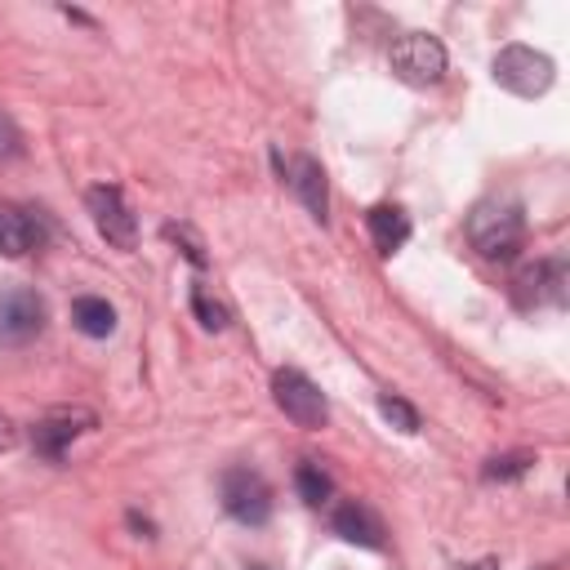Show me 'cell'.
I'll return each mask as SVG.
<instances>
[{
	"mask_svg": "<svg viewBox=\"0 0 570 570\" xmlns=\"http://www.w3.org/2000/svg\"><path fill=\"white\" fill-rule=\"evenodd\" d=\"M468 245L485 263H508L525 245V214L512 196H490L468 214Z\"/></svg>",
	"mask_w": 570,
	"mask_h": 570,
	"instance_id": "obj_1",
	"label": "cell"
},
{
	"mask_svg": "<svg viewBox=\"0 0 570 570\" xmlns=\"http://www.w3.org/2000/svg\"><path fill=\"white\" fill-rule=\"evenodd\" d=\"M490 71H494V85L508 89V94H517V98H543L552 89V80H557L552 58L539 53V49H530V45H503L494 53V67Z\"/></svg>",
	"mask_w": 570,
	"mask_h": 570,
	"instance_id": "obj_2",
	"label": "cell"
},
{
	"mask_svg": "<svg viewBox=\"0 0 570 570\" xmlns=\"http://www.w3.org/2000/svg\"><path fill=\"white\" fill-rule=\"evenodd\" d=\"M387 67H392V76L401 85L428 89V85H436L445 76V45L436 36H428V31H405V36L392 40Z\"/></svg>",
	"mask_w": 570,
	"mask_h": 570,
	"instance_id": "obj_3",
	"label": "cell"
},
{
	"mask_svg": "<svg viewBox=\"0 0 570 570\" xmlns=\"http://www.w3.org/2000/svg\"><path fill=\"white\" fill-rule=\"evenodd\" d=\"M272 401H276V410L289 419V423H298V428H325V419H330V401H325V392L303 374V370H294V365H285V370H276L272 374Z\"/></svg>",
	"mask_w": 570,
	"mask_h": 570,
	"instance_id": "obj_4",
	"label": "cell"
},
{
	"mask_svg": "<svg viewBox=\"0 0 570 570\" xmlns=\"http://www.w3.org/2000/svg\"><path fill=\"white\" fill-rule=\"evenodd\" d=\"M218 499H223V512L240 525H267L272 517V485L254 468H227L218 476Z\"/></svg>",
	"mask_w": 570,
	"mask_h": 570,
	"instance_id": "obj_5",
	"label": "cell"
},
{
	"mask_svg": "<svg viewBox=\"0 0 570 570\" xmlns=\"http://www.w3.org/2000/svg\"><path fill=\"white\" fill-rule=\"evenodd\" d=\"M98 428V414L89 405H53L45 419H36L31 428V450L45 459V463H62L67 459V445L85 432Z\"/></svg>",
	"mask_w": 570,
	"mask_h": 570,
	"instance_id": "obj_6",
	"label": "cell"
},
{
	"mask_svg": "<svg viewBox=\"0 0 570 570\" xmlns=\"http://www.w3.org/2000/svg\"><path fill=\"white\" fill-rule=\"evenodd\" d=\"M566 285H570L566 263L561 258H539V263H525L512 276V298L525 312H534V307H566Z\"/></svg>",
	"mask_w": 570,
	"mask_h": 570,
	"instance_id": "obj_7",
	"label": "cell"
},
{
	"mask_svg": "<svg viewBox=\"0 0 570 570\" xmlns=\"http://www.w3.org/2000/svg\"><path fill=\"white\" fill-rule=\"evenodd\" d=\"M85 205H89L94 227H98V236H102L107 245H116V249H134V245H138V218L129 214L120 187L98 183V187L85 191Z\"/></svg>",
	"mask_w": 570,
	"mask_h": 570,
	"instance_id": "obj_8",
	"label": "cell"
},
{
	"mask_svg": "<svg viewBox=\"0 0 570 570\" xmlns=\"http://www.w3.org/2000/svg\"><path fill=\"white\" fill-rule=\"evenodd\" d=\"M45 298L36 289L0 294V347H22L45 330Z\"/></svg>",
	"mask_w": 570,
	"mask_h": 570,
	"instance_id": "obj_9",
	"label": "cell"
},
{
	"mask_svg": "<svg viewBox=\"0 0 570 570\" xmlns=\"http://www.w3.org/2000/svg\"><path fill=\"white\" fill-rule=\"evenodd\" d=\"M285 183H289V191H294V196L307 205V214H312L316 223H325V218H330V183H325V169H321V160H312V156H298Z\"/></svg>",
	"mask_w": 570,
	"mask_h": 570,
	"instance_id": "obj_10",
	"label": "cell"
},
{
	"mask_svg": "<svg viewBox=\"0 0 570 570\" xmlns=\"http://www.w3.org/2000/svg\"><path fill=\"white\" fill-rule=\"evenodd\" d=\"M330 525H334L338 539H347V543H356V548H370V552L383 548V525H379V517H374L365 503H343V508H334Z\"/></svg>",
	"mask_w": 570,
	"mask_h": 570,
	"instance_id": "obj_11",
	"label": "cell"
},
{
	"mask_svg": "<svg viewBox=\"0 0 570 570\" xmlns=\"http://www.w3.org/2000/svg\"><path fill=\"white\" fill-rule=\"evenodd\" d=\"M365 227H370V240L379 254H396L405 240H410V218L401 205H374L365 214Z\"/></svg>",
	"mask_w": 570,
	"mask_h": 570,
	"instance_id": "obj_12",
	"label": "cell"
},
{
	"mask_svg": "<svg viewBox=\"0 0 570 570\" xmlns=\"http://www.w3.org/2000/svg\"><path fill=\"white\" fill-rule=\"evenodd\" d=\"M71 325H76L85 338H107V334L116 330V307H111L107 298H98V294H80V298L71 303Z\"/></svg>",
	"mask_w": 570,
	"mask_h": 570,
	"instance_id": "obj_13",
	"label": "cell"
},
{
	"mask_svg": "<svg viewBox=\"0 0 570 570\" xmlns=\"http://www.w3.org/2000/svg\"><path fill=\"white\" fill-rule=\"evenodd\" d=\"M31 245H36L31 218L22 209H13V205H0V254L4 258H22Z\"/></svg>",
	"mask_w": 570,
	"mask_h": 570,
	"instance_id": "obj_14",
	"label": "cell"
},
{
	"mask_svg": "<svg viewBox=\"0 0 570 570\" xmlns=\"http://www.w3.org/2000/svg\"><path fill=\"white\" fill-rule=\"evenodd\" d=\"M294 490H298V499H303L307 508H321V503H330L334 481H330L316 463H298V472H294Z\"/></svg>",
	"mask_w": 570,
	"mask_h": 570,
	"instance_id": "obj_15",
	"label": "cell"
},
{
	"mask_svg": "<svg viewBox=\"0 0 570 570\" xmlns=\"http://www.w3.org/2000/svg\"><path fill=\"white\" fill-rule=\"evenodd\" d=\"M530 463H534L530 450H508V454H494V459L481 468V476H485V481H517V476L530 472Z\"/></svg>",
	"mask_w": 570,
	"mask_h": 570,
	"instance_id": "obj_16",
	"label": "cell"
},
{
	"mask_svg": "<svg viewBox=\"0 0 570 570\" xmlns=\"http://www.w3.org/2000/svg\"><path fill=\"white\" fill-rule=\"evenodd\" d=\"M191 312H196V321H200L205 330H214V334H218V330H227V321H232V316H227V307H223L218 298H209V289H205V285H191Z\"/></svg>",
	"mask_w": 570,
	"mask_h": 570,
	"instance_id": "obj_17",
	"label": "cell"
},
{
	"mask_svg": "<svg viewBox=\"0 0 570 570\" xmlns=\"http://www.w3.org/2000/svg\"><path fill=\"white\" fill-rule=\"evenodd\" d=\"M379 414H383L396 432H405V436H410V432H419V410H414L410 401L392 396V392H383V396H379Z\"/></svg>",
	"mask_w": 570,
	"mask_h": 570,
	"instance_id": "obj_18",
	"label": "cell"
},
{
	"mask_svg": "<svg viewBox=\"0 0 570 570\" xmlns=\"http://www.w3.org/2000/svg\"><path fill=\"white\" fill-rule=\"evenodd\" d=\"M13 156H22V134H18L13 116L0 111V160H13Z\"/></svg>",
	"mask_w": 570,
	"mask_h": 570,
	"instance_id": "obj_19",
	"label": "cell"
},
{
	"mask_svg": "<svg viewBox=\"0 0 570 570\" xmlns=\"http://www.w3.org/2000/svg\"><path fill=\"white\" fill-rule=\"evenodd\" d=\"M165 236L169 240H183V254L196 263V267H205V249H200V240L191 236V227H178V223H165Z\"/></svg>",
	"mask_w": 570,
	"mask_h": 570,
	"instance_id": "obj_20",
	"label": "cell"
},
{
	"mask_svg": "<svg viewBox=\"0 0 570 570\" xmlns=\"http://www.w3.org/2000/svg\"><path fill=\"white\" fill-rule=\"evenodd\" d=\"M18 445V423L9 414H0V454H9Z\"/></svg>",
	"mask_w": 570,
	"mask_h": 570,
	"instance_id": "obj_21",
	"label": "cell"
},
{
	"mask_svg": "<svg viewBox=\"0 0 570 570\" xmlns=\"http://www.w3.org/2000/svg\"><path fill=\"white\" fill-rule=\"evenodd\" d=\"M129 525H134V530H142V534H151V530H156V525H151L147 517H138V512H129Z\"/></svg>",
	"mask_w": 570,
	"mask_h": 570,
	"instance_id": "obj_22",
	"label": "cell"
},
{
	"mask_svg": "<svg viewBox=\"0 0 570 570\" xmlns=\"http://www.w3.org/2000/svg\"><path fill=\"white\" fill-rule=\"evenodd\" d=\"M454 570H494V566H454Z\"/></svg>",
	"mask_w": 570,
	"mask_h": 570,
	"instance_id": "obj_23",
	"label": "cell"
},
{
	"mask_svg": "<svg viewBox=\"0 0 570 570\" xmlns=\"http://www.w3.org/2000/svg\"><path fill=\"white\" fill-rule=\"evenodd\" d=\"M249 570H263V566H249Z\"/></svg>",
	"mask_w": 570,
	"mask_h": 570,
	"instance_id": "obj_24",
	"label": "cell"
}]
</instances>
